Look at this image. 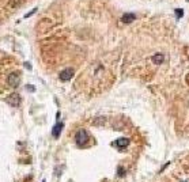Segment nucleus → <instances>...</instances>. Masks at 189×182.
<instances>
[{
  "label": "nucleus",
  "instance_id": "1",
  "mask_svg": "<svg viewBox=\"0 0 189 182\" xmlns=\"http://www.w3.org/2000/svg\"><path fill=\"white\" fill-rule=\"evenodd\" d=\"M75 141H76V144L79 145V147H83V145H86V143L89 141V133L86 132L84 129L78 131L76 135H75Z\"/></svg>",
  "mask_w": 189,
  "mask_h": 182
},
{
  "label": "nucleus",
  "instance_id": "2",
  "mask_svg": "<svg viewBox=\"0 0 189 182\" xmlns=\"http://www.w3.org/2000/svg\"><path fill=\"white\" fill-rule=\"evenodd\" d=\"M72 76H74V69H72V68H65V69H63L59 75L60 80H63V82H68Z\"/></svg>",
  "mask_w": 189,
  "mask_h": 182
},
{
  "label": "nucleus",
  "instance_id": "3",
  "mask_svg": "<svg viewBox=\"0 0 189 182\" xmlns=\"http://www.w3.org/2000/svg\"><path fill=\"white\" fill-rule=\"evenodd\" d=\"M7 82H8V84L11 86V87H18V84H19V76H18V74H15V72L10 74L8 78H7Z\"/></svg>",
  "mask_w": 189,
  "mask_h": 182
},
{
  "label": "nucleus",
  "instance_id": "4",
  "mask_svg": "<svg viewBox=\"0 0 189 182\" xmlns=\"http://www.w3.org/2000/svg\"><path fill=\"white\" fill-rule=\"evenodd\" d=\"M19 101H21V98H19L18 94H11V95L7 97V102H8L10 105H12V106H18Z\"/></svg>",
  "mask_w": 189,
  "mask_h": 182
},
{
  "label": "nucleus",
  "instance_id": "5",
  "mask_svg": "<svg viewBox=\"0 0 189 182\" xmlns=\"http://www.w3.org/2000/svg\"><path fill=\"white\" fill-rule=\"evenodd\" d=\"M63 128H64L63 122H57L56 125L53 126V129H52V135H53V137H59V135L61 133Z\"/></svg>",
  "mask_w": 189,
  "mask_h": 182
},
{
  "label": "nucleus",
  "instance_id": "6",
  "mask_svg": "<svg viewBox=\"0 0 189 182\" xmlns=\"http://www.w3.org/2000/svg\"><path fill=\"white\" fill-rule=\"evenodd\" d=\"M128 144H129V139H127V137H120L116 140V145L118 148H125Z\"/></svg>",
  "mask_w": 189,
  "mask_h": 182
},
{
  "label": "nucleus",
  "instance_id": "7",
  "mask_svg": "<svg viewBox=\"0 0 189 182\" xmlns=\"http://www.w3.org/2000/svg\"><path fill=\"white\" fill-rule=\"evenodd\" d=\"M136 19V15L135 14H125L124 16L121 18V21L124 22V23H131V22H133Z\"/></svg>",
  "mask_w": 189,
  "mask_h": 182
},
{
  "label": "nucleus",
  "instance_id": "8",
  "mask_svg": "<svg viewBox=\"0 0 189 182\" xmlns=\"http://www.w3.org/2000/svg\"><path fill=\"white\" fill-rule=\"evenodd\" d=\"M152 61L155 63V64H161V63L163 61V54H155V56L152 57Z\"/></svg>",
  "mask_w": 189,
  "mask_h": 182
},
{
  "label": "nucleus",
  "instance_id": "9",
  "mask_svg": "<svg viewBox=\"0 0 189 182\" xmlns=\"http://www.w3.org/2000/svg\"><path fill=\"white\" fill-rule=\"evenodd\" d=\"M117 175H118V177H124V175H125V170H124V167H121V166H120V167L117 169Z\"/></svg>",
  "mask_w": 189,
  "mask_h": 182
},
{
  "label": "nucleus",
  "instance_id": "10",
  "mask_svg": "<svg viewBox=\"0 0 189 182\" xmlns=\"http://www.w3.org/2000/svg\"><path fill=\"white\" fill-rule=\"evenodd\" d=\"M174 12H176V14H177V18H178V19H180V18H182V15H184V10H180V8H177Z\"/></svg>",
  "mask_w": 189,
  "mask_h": 182
},
{
  "label": "nucleus",
  "instance_id": "11",
  "mask_svg": "<svg viewBox=\"0 0 189 182\" xmlns=\"http://www.w3.org/2000/svg\"><path fill=\"white\" fill-rule=\"evenodd\" d=\"M37 11V8H33L31 10V11H30V12H27V14L26 15H25V18H29L30 16V15H31V14H34V12H36Z\"/></svg>",
  "mask_w": 189,
  "mask_h": 182
},
{
  "label": "nucleus",
  "instance_id": "12",
  "mask_svg": "<svg viewBox=\"0 0 189 182\" xmlns=\"http://www.w3.org/2000/svg\"><path fill=\"white\" fill-rule=\"evenodd\" d=\"M26 90H31V91H34V86H29V84H27V86H26Z\"/></svg>",
  "mask_w": 189,
  "mask_h": 182
},
{
  "label": "nucleus",
  "instance_id": "13",
  "mask_svg": "<svg viewBox=\"0 0 189 182\" xmlns=\"http://www.w3.org/2000/svg\"><path fill=\"white\" fill-rule=\"evenodd\" d=\"M25 67H27V68H29V69H30V68H31V65H30L29 63H25Z\"/></svg>",
  "mask_w": 189,
  "mask_h": 182
},
{
  "label": "nucleus",
  "instance_id": "14",
  "mask_svg": "<svg viewBox=\"0 0 189 182\" xmlns=\"http://www.w3.org/2000/svg\"><path fill=\"white\" fill-rule=\"evenodd\" d=\"M42 182H46V181H42Z\"/></svg>",
  "mask_w": 189,
  "mask_h": 182
},
{
  "label": "nucleus",
  "instance_id": "15",
  "mask_svg": "<svg viewBox=\"0 0 189 182\" xmlns=\"http://www.w3.org/2000/svg\"><path fill=\"white\" fill-rule=\"evenodd\" d=\"M184 182H185V181H184Z\"/></svg>",
  "mask_w": 189,
  "mask_h": 182
},
{
  "label": "nucleus",
  "instance_id": "16",
  "mask_svg": "<svg viewBox=\"0 0 189 182\" xmlns=\"http://www.w3.org/2000/svg\"><path fill=\"white\" fill-rule=\"evenodd\" d=\"M188 1H189V0H188Z\"/></svg>",
  "mask_w": 189,
  "mask_h": 182
}]
</instances>
